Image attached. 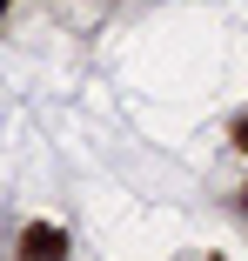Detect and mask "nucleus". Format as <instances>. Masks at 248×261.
Returning <instances> with one entry per match:
<instances>
[{
  "label": "nucleus",
  "mask_w": 248,
  "mask_h": 261,
  "mask_svg": "<svg viewBox=\"0 0 248 261\" xmlns=\"http://www.w3.org/2000/svg\"><path fill=\"white\" fill-rule=\"evenodd\" d=\"M20 261H67V234H61L54 221H34V228L20 234Z\"/></svg>",
  "instance_id": "1"
},
{
  "label": "nucleus",
  "mask_w": 248,
  "mask_h": 261,
  "mask_svg": "<svg viewBox=\"0 0 248 261\" xmlns=\"http://www.w3.org/2000/svg\"><path fill=\"white\" fill-rule=\"evenodd\" d=\"M0 14H7V0H0Z\"/></svg>",
  "instance_id": "3"
},
{
  "label": "nucleus",
  "mask_w": 248,
  "mask_h": 261,
  "mask_svg": "<svg viewBox=\"0 0 248 261\" xmlns=\"http://www.w3.org/2000/svg\"><path fill=\"white\" fill-rule=\"evenodd\" d=\"M235 147H248V121H235Z\"/></svg>",
  "instance_id": "2"
}]
</instances>
